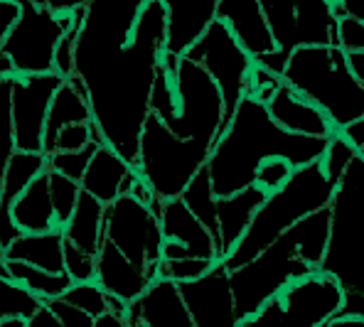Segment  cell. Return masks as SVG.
<instances>
[{
	"instance_id": "obj_46",
	"label": "cell",
	"mask_w": 364,
	"mask_h": 327,
	"mask_svg": "<svg viewBox=\"0 0 364 327\" xmlns=\"http://www.w3.org/2000/svg\"><path fill=\"white\" fill-rule=\"evenodd\" d=\"M91 0H45V5L52 10V13H74L79 8H87Z\"/></svg>"
},
{
	"instance_id": "obj_32",
	"label": "cell",
	"mask_w": 364,
	"mask_h": 327,
	"mask_svg": "<svg viewBox=\"0 0 364 327\" xmlns=\"http://www.w3.org/2000/svg\"><path fill=\"white\" fill-rule=\"evenodd\" d=\"M99 143L89 141L84 148H77V150H55V153L47 155V168L57 170V173L67 175V178L72 180H82L84 170H87L91 155H94V150Z\"/></svg>"
},
{
	"instance_id": "obj_10",
	"label": "cell",
	"mask_w": 364,
	"mask_h": 327,
	"mask_svg": "<svg viewBox=\"0 0 364 327\" xmlns=\"http://www.w3.org/2000/svg\"><path fill=\"white\" fill-rule=\"evenodd\" d=\"M180 197L192 209V214L207 227V232L212 234L214 244H217V256L224 259L237 246V241L244 237L246 227L264 202L266 192L259 185H249L234 195L217 197L212 190L210 173L202 165L195 173V178L187 182Z\"/></svg>"
},
{
	"instance_id": "obj_50",
	"label": "cell",
	"mask_w": 364,
	"mask_h": 327,
	"mask_svg": "<svg viewBox=\"0 0 364 327\" xmlns=\"http://www.w3.org/2000/svg\"><path fill=\"white\" fill-rule=\"evenodd\" d=\"M0 276H8V268H5V259H3V254H0Z\"/></svg>"
},
{
	"instance_id": "obj_26",
	"label": "cell",
	"mask_w": 364,
	"mask_h": 327,
	"mask_svg": "<svg viewBox=\"0 0 364 327\" xmlns=\"http://www.w3.org/2000/svg\"><path fill=\"white\" fill-rule=\"evenodd\" d=\"M13 222L20 232H50L57 229L55 207L50 197V180H47V168L23 190V195L13 202ZM62 229V227H60Z\"/></svg>"
},
{
	"instance_id": "obj_16",
	"label": "cell",
	"mask_w": 364,
	"mask_h": 327,
	"mask_svg": "<svg viewBox=\"0 0 364 327\" xmlns=\"http://www.w3.org/2000/svg\"><path fill=\"white\" fill-rule=\"evenodd\" d=\"M104 3L126 28H133L138 10L146 0H104ZM163 3L168 8V35L163 52L182 55L214 20L217 0H163Z\"/></svg>"
},
{
	"instance_id": "obj_20",
	"label": "cell",
	"mask_w": 364,
	"mask_h": 327,
	"mask_svg": "<svg viewBox=\"0 0 364 327\" xmlns=\"http://www.w3.org/2000/svg\"><path fill=\"white\" fill-rule=\"evenodd\" d=\"M266 109H269L271 119L281 128L291 133H301V136H315V138H330L335 133V126L330 123L328 116L303 99L296 89L288 84H278L273 94L266 99Z\"/></svg>"
},
{
	"instance_id": "obj_2",
	"label": "cell",
	"mask_w": 364,
	"mask_h": 327,
	"mask_svg": "<svg viewBox=\"0 0 364 327\" xmlns=\"http://www.w3.org/2000/svg\"><path fill=\"white\" fill-rule=\"evenodd\" d=\"M328 138L301 136L281 128L271 119L266 101L244 94L227 128L212 143L207 155V173L217 197H227L254 185V173L261 160L281 155L293 168L313 163L323 155Z\"/></svg>"
},
{
	"instance_id": "obj_22",
	"label": "cell",
	"mask_w": 364,
	"mask_h": 327,
	"mask_svg": "<svg viewBox=\"0 0 364 327\" xmlns=\"http://www.w3.org/2000/svg\"><path fill=\"white\" fill-rule=\"evenodd\" d=\"M138 173L126 158H121L111 146L99 143L91 155L87 170H84L82 180V190H87L89 195H94L99 202L109 205L123 192H131L133 182H136Z\"/></svg>"
},
{
	"instance_id": "obj_43",
	"label": "cell",
	"mask_w": 364,
	"mask_h": 327,
	"mask_svg": "<svg viewBox=\"0 0 364 327\" xmlns=\"http://www.w3.org/2000/svg\"><path fill=\"white\" fill-rule=\"evenodd\" d=\"M25 323H28V327H62L60 320H57V315L52 313V308L45 303V300L37 305L35 313H32Z\"/></svg>"
},
{
	"instance_id": "obj_9",
	"label": "cell",
	"mask_w": 364,
	"mask_h": 327,
	"mask_svg": "<svg viewBox=\"0 0 364 327\" xmlns=\"http://www.w3.org/2000/svg\"><path fill=\"white\" fill-rule=\"evenodd\" d=\"M18 18L13 20L0 52L13 64L15 77L55 72V47L62 32L74 23V13H52L47 5L15 0Z\"/></svg>"
},
{
	"instance_id": "obj_45",
	"label": "cell",
	"mask_w": 364,
	"mask_h": 327,
	"mask_svg": "<svg viewBox=\"0 0 364 327\" xmlns=\"http://www.w3.org/2000/svg\"><path fill=\"white\" fill-rule=\"evenodd\" d=\"M15 18H18V3L15 0H0V45H3L5 32L10 30Z\"/></svg>"
},
{
	"instance_id": "obj_8",
	"label": "cell",
	"mask_w": 364,
	"mask_h": 327,
	"mask_svg": "<svg viewBox=\"0 0 364 327\" xmlns=\"http://www.w3.org/2000/svg\"><path fill=\"white\" fill-rule=\"evenodd\" d=\"M160 62L168 67L170 84H173V116L165 126L178 138H197L212 143L217 141L222 128V94L205 67L185 55H168L163 52Z\"/></svg>"
},
{
	"instance_id": "obj_31",
	"label": "cell",
	"mask_w": 364,
	"mask_h": 327,
	"mask_svg": "<svg viewBox=\"0 0 364 327\" xmlns=\"http://www.w3.org/2000/svg\"><path fill=\"white\" fill-rule=\"evenodd\" d=\"M62 298L69 300L72 305H77V308H82L91 318H96V315H101L104 310H109V293L96 281H74L72 286L64 291Z\"/></svg>"
},
{
	"instance_id": "obj_42",
	"label": "cell",
	"mask_w": 364,
	"mask_h": 327,
	"mask_svg": "<svg viewBox=\"0 0 364 327\" xmlns=\"http://www.w3.org/2000/svg\"><path fill=\"white\" fill-rule=\"evenodd\" d=\"M337 133H340V136L345 138V141L350 143L357 153L364 155V119H357V121L347 123V126H342Z\"/></svg>"
},
{
	"instance_id": "obj_17",
	"label": "cell",
	"mask_w": 364,
	"mask_h": 327,
	"mask_svg": "<svg viewBox=\"0 0 364 327\" xmlns=\"http://www.w3.org/2000/svg\"><path fill=\"white\" fill-rule=\"evenodd\" d=\"M160 232H163V249L160 259H182V256H200V259L217 261V244L200 219L192 214L182 197L160 200L155 207Z\"/></svg>"
},
{
	"instance_id": "obj_34",
	"label": "cell",
	"mask_w": 364,
	"mask_h": 327,
	"mask_svg": "<svg viewBox=\"0 0 364 327\" xmlns=\"http://www.w3.org/2000/svg\"><path fill=\"white\" fill-rule=\"evenodd\" d=\"M214 259H200V256H182V259H160L158 261V276H165L175 283L192 281L210 271Z\"/></svg>"
},
{
	"instance_id": "obj_14",
	"label": "cell",
	"mask_w": 364,
	"mask_h": 327,
	"mask_svg": "<svg viewBox=\"0 0 364 327\" xmlns=\"http://www.w3.org/2000/svg\"><path fill=\"white\" fill-rule=\"evenodd\" d=\"M62 82L64 77H60L57 72L13 77V82H10V116H13L15 150H30V153L42 150L50 101Z\"/></svg>"
},
{
	"instance_id": "obj_12",
	"label": "cell",
	"mask_w": 364,
	"mask_h": 327,
	"mask_svg": "<svg viewBox=\"0 0 364 327\" xmlns=\"http://www.w3.org/2000/svg\"><path fill=\"white\" fill-rule=\"evenodd\" d=\"M185 57L195 60L200 67H205V72L210 74L217 84L219 94H222V128L219 133L227 128L229 119H232L234 109L242 101V96L249 91V77L254 60L249 57V52L237 42V37L229 32L227 25L222 20L214 18L205 28L200 37L182 52Z\"/></svg>"
},
{
	"instance_id": "obj_3",
	"label": "cell",
	"mask_w": 364,
	"mask_h": 327,
	"mask_svg": "<svg viewBox=\"0 0 364 327\" xmlns=\"http://www.w3.org/2000/svg\"><path fill=\"white\" fill-rule=\"evenodd\" d=\"M330 209L320 207L305 214L281 237L259 251L242 266L229 268L234 308L239 315V327L261 308L269 298L278 296L291 281L320 268L328 244Z\"/></svg>"
},
{
	"instance_id": "obj_7",
	"label": "cell",
	"mask_w": 364,
	"mask_h": 327,
	"mask_svg": "<svg viewBox=\"0 0 364 327\" xmlns=\"http://www.w3.org/2000/svg\"><path fill=\"white\" fill-rule=\"evenodd\" d=\"M212 146L197 138H178L155 114H148L138 138V178L153 190L155 200L180 197L187 182L207 163Z\"/></svg>"
},
{
	"instance_id": "obj_37",
	"label": "cell",
	"mask_w": 364,
	"mask_h": 327,
	"mask_svg": "<svg viewBox=\"0 0 364 327\" xmlns=\"http://www.w3.org/2000/svg\"><path fill=\"white\" fill-rule=\"evenodd\" d=\"M291 173L293 165L286 158H281V155H273V158H266L259 163V168L254 173V185H259L269 195V192L278 190L283 182L291 178Z\"/></svg>"
},
{
	"instance_id": "obj_4",
	"label": "cell",
	"mask_w": 364,
	"mask_h": 327,
	"mask_svg": "<svg viewBox=\"0 0 364 327\" xmlns=\"http://www.w3.org/2000/svg\"><path fill=\"white\" fill-rule=\"evenodd\" d=\"M278 79L318 106L335 131L364 119V84L352 77L345 52L337 45L296 47Z\"/></svg>"
},
{
	"instance_id": "obj_25",
	"label": "cell",
	"mask_w": 364,
	"mask_h": 327,
	"mask_svg": "<svg viewBox=\"0 0 364 327\" xmlns=\"http://www.w3.org/2000/svg\"><path fill=\"white\" fill-rule=\"evenodd\" d=\"M3 259L25 261L45 271H64V232H23L3 249Z\"/></svg>"
},
{
	"instance_id": "obj_38",
	"label": "cell",
	"mask_w": 364,
	"mask_h": 327,
	"mask_svg": "<svg viewBox=\"0 0 364 327\" xmlns=\"http://www.w3.org/2000/svg\"><path fill=\"white\" fill-rule=\"evenodd\" d=\"M64 271L69 273L72 281H94L96 256L87 254L84 249L64 239Z\"/></svg>"
},
{
	"instance_id": "obj_47",
	"label": "cell",
	"mask_w": 364,
	"mask_h": 327,
	"mask_svg": "<svg viewBox=\"0 0 364 327\" xmlns=\"http://www.w3.org/2000/svg\"><path fill=\"white\" fill-rule=\"evenodd\" d=\"M94 327H128L126 315L116 313V310H104V313L94 318Z\"/></svg>"
},
{
	"instance_id": "obj_13",
	"label": "cell",
	"mask_w": 364,
	"mask_h": 327,
	"mask_svg": "<svg viewBox=\"0 0 364 327\" xmlns=\"http://www.w3.org/2000/svg\"><path fill=\"white\" fill-rule=\"evenodd\" d=\"M104 237L126 259L158 278V261L163 249L158 214L148 205L138 202L131 192H123L104 209Z\"/></svg>"
},
{
	"instance_id": "obj_18",
	"label": "cell",
	"mask_w": 364,
	"mask_h": 327,
	"mask_svg": "<svg viewBox=\"0 0 364 327\" xmlns=\"http://www.w3.org/2000/svg\"><path fill=\"white\" fill-rule=\"evenodd\" d=\"M128 327H195L175 281L158 276L151 286L126 303Z\"/></svg>"
},
{
	"instance_id": "obj_19",
	"label": "cell",
	"mask_w": 364,
	"mask_h": 327,
	"mask_svg": "<svg viewBox=\"0 0 364 327\" xmlns=\"http://www.w3.org/2000/svg\"><path fill=\"white\" fill-rule=\"evenodd\" d=\"M214 18L227 25L254 62L276 50L259 0H217Z\"/></svg>"
},
{
	"instance_id": "obj_51",
	"label": "cell",
	"mask_w": 364,
	"mask_h": 327,
	"mask_svg": "<svg viewBox=\"0 0 364 327\" xmlns=\"http://www.w3.org/2000/svg\"><path fill=\"white\" fill-rule=\"evenodd\" d=\"M32 3H37V5H45V0H32Z\"/></svg>"
},
{
	"instance_id": "obj_36",
	"label": "cell",
	"mask_w": 364,
	"mask_h": 327,
	"mask_svg": "<svg viewBox=\"0 0 364 327\" xmlns=\"http://www.w3.org/2000/svg\"><path fill=\"white\" fill-rule=\"evenodd\" d=\"M10 82L13 77H0V175L15 150L13 116H10Z\"/></svg>"
},
{
	"instance_id": "obj_27",
	"label": "cell",
	"mask_w": 364,
	"mask_h": 327,
	"mask_svg": "<svg viewBox=\"0 0 364 327\" xmlns=\"http://www.w3.org/2000/svg\"><path fill=\"white\" fill-rule=\"evenodd\" d=\"M104 209H106L104 202H99L94 195L82 190L72 217H69L62 227L64 239L72 241L79 249H84L87 254L96 256L101 237H104Z\"/></svg>"
},
{
	"instance_id": "obj_21",
	"label": "cell",
	"mask_w": 364,
	"mask_h": 327,
	"mask_svg": "<svg viewBox=\"0 0 364 327\" xmlns=\"http://www.w3.org/2000/svg\"><path fill=\"white\" fill-rule=\"evenodd\" d=\"M47 168V155L42 153H30V150H13L8 165L3 170L0 178V249L10 244L15 237H20V229L13 222V202L23 195V190L30 185L32 178L42 173Z\"/></svg>"
},
{
	"instance_id": "obj_6",
	"label": "cell",
	"mask_w": 364,
	"mask_h": 327,
	"mask_svg": "<svg viewBox=\"0 0 364 327\" xmlns=\"http://www.w3.org/2000/svg\"><path fill=\"white\" fill-rule=\"evenodd\" d=\"M364 155H355L330 197L328 244L320 271L330 273L342 291L364 293V207H362Z\"/></svg>"
},
{
	"instance_id": "obj_49",
	"label": "cell",
	"mask_w": 364,
	"mask_h": 327,
	"mask_svg": "<svg viewBox=\"0 0 364 327\" xmlns=\"http://www.w3.org/2000/svg\"><path fill=\"white\" fill-rule=\"evenodd\" d=\"M0 77H15L13 64H10V60L3 55V52H0Z\"/></svg>"
},
{
	"instance_id": "obj_39",
	"label": "cell",
	"mask_w": 364,
	"mask_h": 327,
	"mask_svg": "<svg viewBox=\"0 0 364 327\" xmlns=\"http://www.w3.org/2000/svg\"><path fill=\"white\" fill-rule=\"evenodd\" d=\"M333 45L340 47L342 52H355L364 50V20L342 15L335 18V37Z\"/></svg>"
},
{
	"instance_id": "obj_23",
	"label": "cell",
	"mask_w": 364,
	"mask_h": 327,
	"mask_svg": "<svg viewBox=\"0 0 364 327\" xmlns=\"http://www.w3.org/2000/svg\"><path fill=\"white\" fill-rule=\"evenodd\" d=\"M94 281L104 288L109 296L121 298L123 303H131L138 298L148 286H151L153 276L136 266L131 259L121 254L114 244L106 237H101L99 251H96V271Z\"/></svg>"
},
{
	"instance_id": "obj_15",
	"label": "cell",
	"mask_w": 364,
	"mask_h": 327,
	"mask_svg": "<svg viewBox=\"0 0 364 327\" xmlns=\"http://www.w3.org/2000/svg\"><path fill=\"white\" fill-rule=\"evenodd\" d=\"M178 288L195 327H239L229 268L222 259L202 276L178 283Z\"/></svg>"
},
{
	"instance_id": "obj_35",
	"label": "cell",
	"mask_w": 364,
	"mask_h": 327,
	"mask_svg": "<svg viewBox=\"0 0 364 327\" xmlns=\"http://www.w3.org/2000/svg\"><path fill=\"white\" fill-rule=\"evenodd\" d=\"M355 155H360V153L335 131L333 136L328 138V143H325V150H323V155H320V165H323L328 178L340 180L342 170L350 165V160L355 158Z\"/></svg>"
},
{
	"instance_id": "obj_29",
	"label": "cell",
	"mask_w": 364,
	"mask_h": 327,
	"mask_svg": "<svg viewBox=\"0 0 364 327\" xmlns=\"http://www.w3.org/2000/svg\"><path fill=\"white\" fill-rule=\"evenodd\" d=\"M40 303L42 300L18 281H13L10 276H0V320L15 318V315L28 320Z\"/></svg>"
},
{
	"instance_id": "obj_30",
	"label": "cell",
	"mask_w": 364,
	"mask_h": 327,
	"mask_svg": "<svg viewBox=\"0 0 364 327\" xmlns=\"http://www.w3.org/2000/svg\"><path fill=\"white\" fill-rule=\"evenodd\" d=\"M47 180H50V197H52V207H55L57 224L64 227V222L72 217L74 207H77L82 185H79L77 180H72V178H67V175L52 170V168H47Z\"/></svg>"
},
{
	"instance_id": "obj_40",
	"label": "cell",
	"mask_w": 364,
	"mask_h": 327,
	"mask_svg": "<svg viewBox=\"0 0 364 327\" xmlns=\"http://www.w3.org/2000/svg\"><path fill=\"white\" fill-rule=\"evenodd\" d=\"M45 303L52 308V313L57 315V320H60L62 327H94V318H91L89 313H84L82 308L72 305L62 296L50 298V300H45Z\"/></svg>"
},
{
	"instance_id": "obj_41",
	"label": "cell",
	"mask_w": 364,
	"mask_h": 327,
	"mask_svg": "<svg viewBox=\"0 0 364 327\" xmlns=\"http://www.w3.org/2000/svg\"><path fill=\"white\" fill-rule=\"evenodd\" d=\"M89 123H69L57 131L55 136V143H52V153L55 150H77V148H84L87 143L91 141V128Z\"/></svg>"
},
{
	"instance_id": "obj_24",
	"label": "cell",
	"mask_w": 364,
	"mask_h": 327,
	"mask_svg": "<svg viewBox=\"0 0 364 327\" xmlns=\"http://www.w3.org/2000/svg\"><path fill=\"white\" fill-rule=\"evenodd\" d=\"M91 121V109L87 101V91L84 84L77 77H67L57 87L55 96L50 101V111H47L45 121V136H42V153H52V143H55L57 131L69 123H87Z\"/></svg>"
},
{
	"instance_id": "obj_52",
	"label": "cell",
	"mask_w": 364,
	"mask_h": 327,
	"mask_svg": "<svg viewBox=\"0 0 364 327\" xmlns=\"http://www.w3.org/2000/svg\"><path fill=\"white\" fill-rule=\"evenodd\" d=\"M0 178H3V175H0ZM0 254H3V249H0Z\"/></svg>"
},
{
	"instance_id": "obj_44",
	"label": "cell",
	"mask_w": 364,
	"mask_h": 327,
	"mask_svg": "<svg viewBox=\"0 0 364 327\" xmlns=\"http://www.w3.org/2000/svg\"><path fill=\"white\" fill-rule=\"evenodd\" d=\"M330 8L335 18L350 15V18L364 20V0H330Z\"/></svg>"
},
{
	"instance_id": "obj_48",
	"label": "cell",
	"mask_w": 364,
	"mask_h": 327,
	"mask_svg": "<svg viewBox=\"0 0 364 327\" xmlns=\"http://www.w3.org/2000/svg\"><path fill=\"white\" fill-rule=\"evenodd\" d=\"M345 57H347V67H350L352 77L360 84H364V50L345 52Z\"/></svg>"
},
{
	"instance_id": "obj_1",
	"label": "cell",
	"mask_w": 364,
	"mask_h": 327,
	"mask_svg": "<svg viewBox=\"0 0 364 327\" xmlns=\"http://www.w3.org/2000/svg\"><path fill=\"white\" fill-rule=\"evenodd\" d=\"M165 35L168 8L163 0H146L128 40L87 15L77 37L74 77L87 91L91 121L106 146L131 165L136 163L143 123L151 114V91Z\"/></svg>"
},
{
	"instance_id": "obj_33",
	"label": "cell",
	"mask_w": 364,
	"mask_h": 327,
	"mask_svg": "<svg viewBox=\"0 0 364 327\" xmlns=\"http://www.w3.org/2000/svg\"><path fill=\"white\" fill-rule=\"evenodd\" d=\"M82 20H84V8H79L74 13V23L62 32L60 42L55 47V72L64 79L74 74V50H77V37L79 30H82Z\"/></svg>"
},
{
	"instance_id": "obj_5",
	"label": "cell",
	"mask_w": 364,
	"mask_h": 327,
	"mask_svg": "<svg viewBox=\"0 0 364 327\" xmlns=\"http://www.w3.org/2000/svg\"><path fill=\"white\" fill-rule=\"evenodd\" d=\"M335 185L337 180L325 175L320 158L293 168L291 178L283 182L278 190H273L264 197V202L251 217L244 237L222 259L224 266H242L244 261L254 259L264 246H269L273 239L281 237L288 227H293L305 214L315 212L320 207H328Z\"/></svg>"
},
{
	"instance_id": "obj_28",
	"label": "cell",
	"mask_w": 364,
	"mask_h": 327,
	"mask_svg": "<svg viewBox=\"0 0 364 327\" xmlns=\"http://www.w3.org/2000/svg\"><path fill=\"white\" fill-rule=\"evenodd\" d=\"M5 268H8V276L13 278V281H18L20 286H25L40 300L64 296V291L74 283L67 271H45V268L25 264V261L5 259Z\"/></svg>"
},
{
	"instance_id": "obj_11",
	"label": "cell",
	"mask_w": 364,
	"mask_h": 327,
	"mask_svg": "<svg viewBox=\"0 0 364 327\" xmlns=\"http://www.w3.org/2000/svg\"><path fill=\"white\" fill-rule=\"evenodd\" d=\"M345 291L330 273L313 271L291 281L278 296H273L246 320L249 325H293V327H325L340 310Z\"/></svg>"
}]
</instances>
